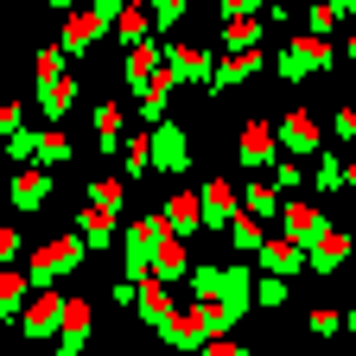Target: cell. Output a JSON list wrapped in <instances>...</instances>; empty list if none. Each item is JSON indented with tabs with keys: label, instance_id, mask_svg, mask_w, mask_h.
I'll use <instances>...</instances> for the list:
<instances>
[{
	"label": "cell",
	"instance_id": "obj_1",
	"mask_svg": "<svg viewBox=\"0 0 356 356\" xmlns=\"http://www.w3.org/2000/svg\"><path fill=\"white\" fill-rule=\"evenodd\" d=\"M83 254H89V248H83L76 229H70V236H51V242H38V248H32L26 280H32V286H58L64 274H76V267H83Z\"/></svg>",
	"mask_w": 356,
	"mask_h": 356
},
{
	"label": "cell",
	"instance_id": "obj_2",
	"mask_svg": "<svg viewBox=\"0 0 356 356\" xmlns=\"http://www.w3.org/2000/svg\"><path fill=\"white\" fill-rule=\"evenodd\" d=\"M147 165H153L159 178H185V172H191V134L178 127L172 115H165L159 127H147Z\"/></svg>",
	"mask_w": 356,
	"mask_h": 356
},
{
	"label": "cell",
	"instance_id": "obj_3",
	"mask_svg": "<svg viewBox=\"0 0 356 356\" xmlns=\"http://www.w3.org/2000/svg\"><path fill=\"white\" fill-rule=\"evenodd\" d=\"M274 70H280V83H305V76L337 70V51H331L325 38H312V32H293V44L274 58Z\"/></svg>",
	"mask_w": 356,
	"mask_h": 356
},
{
	"label": "cell",
	"instance_id": "obj_4",
	"mask_svg": "<svg viewBox=\"0 0 356 356\" xmlns=\"http://www.w3.org/2000/svg\"><path fill=\"white\" fill-rule=\"evenodd\" d=\"M159 242H165V222H159V210L121 229V267H127V280H134V286H140V280L153 274V248H159Z\"/></svg>",
	"mask_w": 356,
	"mask_h": 356
},
{
	"label": "cell",
	"instance_id": "obj_5",
	"mask_svg": "<svg viewBox=\"0 0 356 356\" xmlns=\"http://www.w3.org/2000/svg\"><path fill=\"white\" fill-rule=\"evenodd\" d=\"M58 325H64V293H58V286H32V299H26V312H19V337H26V343H51Z\"/></svg>",
	"mask_w": 356,
	"mask_h": 356
},
{
	"label": "cell",
	"instance_id": "obj_6",
	"mask_svg": "<svg viewBox=\"0 0 356 356\" xmlns=\"http://www.w3.org/2000/svg\"><path fill=\"white\" fill-rule=\"evenodd\" d=\"M191 305H204V299H222L229 286H248L254 274H248V261H229V267H216V261H191Z\"/></svg>",
	"mask_w": 356,
	"mask_h": 356
},
{
	"label": "cell",
	"instance_id": "obj_7",
	"mask_svg": "<svg viewBox=\"0 0 356 356\" xmlns=\"http://www.w3.org/2000/svg\"><path fill=\"white\" fill-rule=\"evenodd\" d=\"M197 210H204V236H216V229H229V222H236V210H242V191L229 185V178H204Z\"/></svg>",
	"mask_w": 356,
	"mask_h": 356
},
{
	"label": "cell",
	"instance_id": "obj_8",
	"mask_svg": "<svg viewBox=\"0 0 356 356\" xmlns=\"http://www.w3.org/2000/svg\"><path fill=\"white\" fill-rule=\"evenodd\" d=\"M274 140H280V153H305V159H312V153H325V127L312 121L305 108H286V115L274 121Z\"/></svg>",
	"mask_w": 356,
	"mask_h": 356
},
{
	"label": "cell",
	"instance_id": "obj_9",
	"mask_svg": "<svg viewBox=\"0 0 356 356\" xmlns=\"http://www.w3.org/2000/svg\"><path fill=\"white\" fill-rule=\"evenodd\" d=\"M350 248H356V242H350V229H331V222H325V229H318V236L305 242V267H312V274H325V280H331L337 267L350 261Z\"/></svg>",
	"mask_w": 356,
	"mask_h": 356
},
{
	"label": "cell",
	"instance_id": "obj_10",
	"mask_svg": "<svg viewBox=\"0 0 356 356\" xmlns=\"http://www.w3.org/2000/svg\"><path fill=\"white\" fill-rule=\"evenodd\" d=\"M210 64H216V51H204V44H185V38L165 44V70H172V83H204V89H210Z\"/></svg>",
	"mask_w": 356,
	"mask_h": 356
},
{
	"label": "cell",
	"instance_id": "obj_11",
	"mask_svg": "<svg viewBox=\"0 0 356 356\" xmlns=\"http://www.w3.org/2000/svg\"><path fill=\"white\" fill-rule=\"evenodd\" d=\"M236 159L248 165V172H267L280 159V140H274V121H248L242 134H236Z\"/></svg>",
	"mask_w": 356,
	"mask_h": 356
},
{
	"label": "cell",
	"instance_id": "obj_12",
	"mask_svg": "<svg viewBox=\"0 0 356 356\" xmlns=\"http://www.w3.org/2000/svg\"><path fill=\"white\" fill-rule=\"evenodd\" d=\"M159 343H165L172 356H197V350H204V325H197V312H191V305H172V312H165V325H159Z\"/></svg>",
	"mask_w": 356,
	"mask_h": 356
},
{
	"label": "cell",
	"instance_id": "obj_13",
	"mask_svg": "<svg viewBox=\"0 0 356 356\" xmlns=\"http://www.w3.org/2000/svg\"><path fill=\"white\" fill-rule=\"evenodd\" d=\"M89 331H96V305L89 299H64V325H58V356H83Z\"/></svg>",
	"mask_w": 356,
	"mask_h": 356
},
{
	"label": "cell",
	"instance_id": "obj_14",
	"mask_svg": "<svg viewBox=\"0 0 356 356\" xmlns=\"http://www.w3.org/2000/svg\"><path fill=\"white\" fill-rule=\"evenodd\" d=\"M159 222H165V236H178V242L204 236V210H197V191H172V197L159 204Z\"/></svg>",
	"mask_w": 356,
	"mask_h": 356
},
{
	"label": "cell",
	"instance_id": "obj_15",
	"mask_svg": "<svg viewBox=\"0 0 356 356\" xmlns=\"http://www.w3.org/2000/svg\"><path fill=\"white\" fill-rule=\"evenodd\" d=\"M254 267H261V274H274V280H293V274H305V248L286 242V236H267L254 248Z\"/></svg>",
	"mask_w": 356,
	"mask_h": 356
},
{
	"label": "cell",
	"instance_id": "obj_16",
	"mask_svg": "<svg viewBox=\"0 0 356 356\" xmlns=\"http://www.w3.org/2000/svg\"><path fill=\"white\" fill-rule=\"evenodd\" d=\"M7 204L13 210H44V204H51V172H44V165H19L13 172V185H7Z\"/></svg>",
	"mask_w": 356,
	"mask_h": 356
},
{
	"label": "cell",
	"instance_id": "obj_17",
	"mask_svg": "<svg viewBox=\"0 0 356 356\" xmlns=\"http://www.w3.org/2000/svg\"><path fill=\"white\" fill-rule=\"evenodd\" d=\"M318 229H325V210H318V204H305V197H280V236H286V242L305 248Z\"/></svg>",
	"mask_w": 356,
	"mask_h": 356
},
{
	"label": "cell",
	"instance_id": "obj_18",
	"mask_svg": "<svg viewBox=\"0 0 356 356\" xmlns=\"http://www.w3.org/2000/svg\"><path fill=\"white\" fill-rule=\"evenodd\" d=\"M261 51H222L216 64H210V96H222V89H236V83H248V76H261Z\"/></svg>",
	"mask_w": 356,
	"mask_h": 356
},
{
	"label": "cell",
	"instance_id": "obj_19",
	"mask_svg": "<svg viewBox=\"0 0 356 356\" xmlns=\"http://www.w3.org/2000/svg\"><path fill=\"white\" fill-rule=\"evenodd\" d=\"M165 64V44L159 38H147V44H127V58H121V76H127V89L140 96V89L153 83V70Z\"/></svg>",
	"mask_w": 356,
	"mask_h": 356
},
{
	"label": "cell",
	"instance_id": "obj_20",
	"mask_svg": "<svg viewBox=\"0 0 356 356\" xmlns=\"http://www.w3.org/2000/svg\"><path fill=\"white\" fill-rule=\"evenodd\" d=\"M76 89H83V83H76V70H64L58 83H38V96H32V102H38V115H44V121H64V115L76 108Z\"/></svg>",
	"mask_w": 356,
	"mask_h": 356
},
{
	"label": "cell",
	"instance_id": "obj_21",
	"mask_svg": "<svg viewBox=\"0 0 356 356\" xmlns=\"http://www.w3.org/2000/svg\"><path fill=\"white\" fill-rule=\"evenodd\" d=\"M26 299H32V280H26V267H0V325H19Z\"/></svg>",
	"mask_w": 356,
	"mask_h": 356
},
{
	"label": "cell",
	"instance_id": "obj_22",
	"mask_svg": "<svg viewBox=\"0 0 356 356\" xmlns=\"http://www.w3.org/2000/svg\"><path fill=\"white\" fill-rule=\"evenodd\" d=\"M58 44H64V58H89V44H102V26L89 19V7H76V13L64 19V38H58Z\"/></svg>",
	"mask_w": 356,
	"mask_h": 356
},
{
	"label": "cell",
	"instance_id": "obj_23",
	"mask_svg": "<svg viewBox=\"0 0 356 356\" xmlns=\"http://www.w3.org/2000/svg\"><path fill=\"white\" fill-rule=\"evenodd\" d=\"M134 305H140V325H153V331H159V325H165V312H172V286L147 274L140 286H134Z\"/></svg>",
	"mask_w": 356,
	"mask_h": 356
},
{
	"label": "cell",
	"instance_id": "obj_24",
	"mask_svg": "<svg viewBox=\"0 0 356 356\" xmlns=\"http://www.w3.org/2000/svg\"><path fill=\"white\" fill-rule=\"evenodd\" d=\"M185 274H191V248L178 242V236H165V242L153 248V280L172 286V280H185Z\"/></svg>",
	"mask_w": 356,
	"mask_h": 356
},
{
	"label": "cell",
	"instance_id": "obj_25",
	"mask_svg": "<svg viewBox=\"0 0 356 356\" xmlns=\"http://www.w3.org/2000/svg\"><path fill=\"white\" fill-rule=\"evenodd\" d=\"M76 236H83V248H108V242H115V216L96 210V204H83V210H76Z\"/></svg>",
	"mask_w": 356,
	"mask_h": 356
},
{
	"label": "cell",
	"instance_id": "obj_26",
	"mask_svg": "<svg viewBox=\"0 0 356 356\" xmlns=\"http://www.w3.org/2000/svg\"><path fill=\"white\" fill-rule=\"evenodd\" d=\"M312 191L318 197H331V191H343V153H312Z\"/></svg>",
	"mask_w": 356,
	"mask_h": 356
},
{
	"label": "cell",
	"instance_id": "obj_27",
	"mask_svg": "<svg viewBox=\"0 0 356 356\" xmlns=\"http://www.w3.org/2000/svg\"><path fill=\"white\" fill-rule=\"evenodd\" d=\"M267 44V19H229L222 26V51H261Z\"/></svg>",
	"mask_w": 356,
	"mask_h": 356
},
{
	"label": "cell",
	"instance_id": "obj_28",
	"mask_svg": "<svg viewBox=\"0 0 356 356\" xmlns=\"http://www.w3.org/2000/svg\"><path fill=\"white\" fill-rule=\"evenodd\" d=\"M222 236H229V248H236V254H254V248L267 242L261 216H248V210H236V222H229V229H222Z\"/></svg>",
	"mask_w": 356,
	"mask_h": 356
},
{
	"label": "cell",
	"instance_id": "obj_29",
	"mask_svg": "<svg viewBox=\"0 0 356 356\" xmlns=\"http://www.w3.org/2000/svg\"><path fill=\"white\" fill-rule=\"evenodd\" d=\"M121 127H127L121 102H96V140H102V153H121Z\"/></svg>",
	"mask_w": 356,
	"mask_h": 356
},
{
	"label": "cell",
	"instance_id": "obj_30",
	"mask_svg": "<svg viewBox=\"0 0 356 356\" xmlns=\"http://www.w3.org/2000/svg\"><path fill=\"white\" fill-rule=\"evenodd\" d=\"M153 165H147V127L140 134H127L121 140V185H134V178H147Z\"/></svg>",
	"mask_w": 356,
	"mask_h": 356
},
{
	"label": "cell",
	"instance_id": "obj_31",
	"mask_svg": "<svg viewBox=\"0 0 356 356\" xmlns=\"http://www.w3.org/2000/svg\"><path fill=\"white\" fill-rule=\"evenodd\" d=\"M64 70H70V58H64V44H58V38L32 51V83H58Z\"/></svg>",
	"mask_w": 356,
	"mask_h": 356
},
{
	"label": "cell",
	"instance_id": "obj_32",
	"mask_svg": "<svg viewBox=\"0 0 356 356\" xmlns=\"http://www.w3.org/2000/svg\"><path fill=\"white\" fill-rule=\"evenodd\" d=\"M242 210L267 222V216H274V210H280V191H274V185H267V178H248V185H242Z\"/></svg>",
	"mask_w": 356,
	"mask_h": 356
},
{
	"label": "cell",
	"instance_id": "obj_33",
	"mask_svg": "<svg viewBox=\"0 0 356 356\" xmlns=\"http://www.w3.org/2000/svg\"><path fill=\"white\" fill-rule=\"evenodd\" d=\"M115 38H121V51H127V44H147V38H153V19H147V7H121V19H115Z\"/></svg>",
	"mask_w": 356,
	"mask_h": 356
},
{
	"label": "cell",
	"instance_id": "obj_34",
	"mask_svg": "<svg viewBox=\"0 0 356 356\" xmlns=\"http://www.w3.org/2000/svg\"><path fill=\"white\" fill-rule=\"evenodd\" d=\"M191 13V0H147V19H153V38L178 32V19Z\"/></svg>",
	"mask_w": 356,
	"mask_h": 356
},
{
	"label": "cell",
	"instance_id": "obj_35",
	"mask_svg": "<svg viewBox=\"0 0 356 356\" xmlns=\"http://www.w3.org/2000/svg\"><path fill=\"white\" fill-rule=\"evenodd\" d=\"M89 204H96V210H108V216H121V204H127L121 172H115V178H89Z\"/></svg>",
	"mask_w": 356,
	"mask_h": 356
},
{
	"label": "cell",
	"instance_id": "obj_36",
	"mask_svg": "<svg viewBox=\"0 0 356 356\" xmlns=\"http://www.w3.org/2000/svg\"><path fill=\"white\" fill-rule=\"evenodd\" d=\"M267 185H274V191H280V197H293V191H299V185H305V165H299V159H286V153H280V159H274V165H267Z\"/></svg>",
	"mask_w": 356,
	"mask_h": 356
},
{
	"label": "cell",
	"instance_id": "obj_37",
	"mask_svg": "<svg viewBox=\"0 0 356 356\" xmlns=\"http://www.w3.org/2000/svg\"><path fill=\"white\" fill-rule=\"evenodd\" d=\"M70 153H76V147H70V134H58V127H44V134H38V165H44V172L64 165Z\"/></svg>",
	"mask_w": 356,
	"mask_h": 356
},
{
	"label": "cell",
	"instance_id": "obj_38",
	"mask_svg": "<svg viewBox=\"0 0 356 356\" xmlns=\"http://www.w3.org/2000/svg\"><path fill=\"white\" fill-rule=\"evenodd\" d=\"M0 153H7L13 165H38V134H26V127L7 134V140H0Z\"/></svg>",
	"mask_w": 356,
	"mask_h": 356
},
{
	"label": "cell",
	"instance_id": "obj_39",
	"mask_svg": "<svg viewBox=\"0 0 356 356\" xmlns=\"http://www.w3.org/2000/svg\"><path fill=\"white\" fill-rule=\"evenodd\" d=\"M305 331H312V337H337V331H343V312H337V305H312V312H305Z\"/></svg>",
	"mask_w": 356,
	"mask_h": 356
},
{
	"label": "cell",
	"instance_id": "obj_40",
	"mask_svg": "<svg viewBox=\"0 0 356 356\" xmlns=\"http://www.w3.org/2000/svg\"><path fill=\"white\" fill-rule=\"evenodd\" d=\"M337 19H343V13L331 7V0H312V7H305V32H312V38H325Z\"/></svg>",
	"mask_w": 356,
	"mask_h": 356
},
{
	"label": "cell",
	"instance_id": "obj_41",
	"mask_svg": "<svg viewBox=\"0 0 356 356\" xmlns=\"http://www.w3.org/2000/svg\"><path fill=\"white\" fill-rule=\"evenodd\" d=\"M19 248H26V236L13 222H0V267H19Z\"/></svg>",
	"mask_w": 356,
	"mask_h": 356
},
{
	"label": "cell",
	"instance_id": "obj_42",
	"mask_svg": "<svg viewBox=\"0 0 356 356\" xmlns=\"http://www.w3.org/2000/svg\"><path fill=\"white\" fill-rule=\"evenodd\" d=\"M331 134H337V140H356V102H337V115H331Z\"/></svg>",
	"mask_w": 356,
	"mask_h": 356
},
{
	"label": "cell",
	"instance_id": "obj_43",
	"mask_svg": "<svg viewBox=\"0 0 356 356\" xmlns=\"http://www.w3.org/2000/svg\"><path fill=\"white\" fill-rule=\"evenodd\" d=\"M197 356H254V350H248V343H236V337H210Z\"/></svg>",
	"mask_w": 356,
	"mask_h": 356
},
{
	"label": "cell",
	"instance_id": "obj_44",
	"mask_svg": "<svg viewBox=\"0 0 356 356\" xmlns=\"http://www.w3.org/2000/svg\"><path fill=\"white\" fill-rule=\"evenodd\" d=\"M254 299H261V305H286V280H274V274H267V280L254 286Z\"/></svg>",
	"mask_w": 356,
	"mask_h": 356
},
{
	"label": "cell",
	"instance_id": "obj_45",
	"mask_svg": "<svg viewBox=\"0 0 356 356\" xmlns=\"http://www.w3.org/2000/svg\"><path fill=\"white\" fill-rule=\"evenodd\" d=\"M7 134H19V102H0V140Z\"/></svg>",
	"mask_w": 356,
	"mask_h": 356
},
{
	"label": "cell",
	"instance_id": "obj_46",
	"mask_svg": "<svg viewBox=\"0 0 356 356\" xmlns=\"http://www.w3.org/2000/svg\"><path fill=\"white\" fill-rule=\"evenodd\" d=\"M343 191L356 197V159H343Z\"/></svg>",
	"mask_w": 356,
	"mask_h": 356
},
{
	"label": "cell",
	"instance_id": "obj_47",
	"mask_svg": "<svg viewBox=\"0 0 356 356\" xmlns=\"http://www.w3.org/2000/svg\"><path fill=\"white\" fill-rule=\"evenodd\" d=\"M44 7H51V13H76V0H44Z\"/></svg>",
	"mask_w": 356,
	"mask_h": 356
},
{
	"label": "cell",
	"instance_id": "obj_48",
	"mask_svg": "<svg viewBox=\"0 0 356 356\" xmlns=\"http://www.w3.org/2000/svg\"><path fill=\"white\" fill-rule=\"evenodd\" d=\"M343 58H350V64H356V32H350V38H343Z\"/></svg>",
	"mask_w": 356,
	"mask_h": 356
},
{
	"label": "cell",
	"instance_id": "obj_49",
	"mask_svg": "<svg viewBox=\"0 0 356 356\" xmlns=\"http://www.w3.org/2000/svg\"><path fill=\"white\" fill-rule=\"evenodd\" d=\"M343 331H356V305H350V312H343Z\"/></svg>",
	"mask_w": 356,
	"mask_h": 356
},
{
	"label": "cell",
	"instance_id": "obj_50",
	"mask_svg": "<svg viewBox=\"0 0 356 356\" xmlns=\"http://www.w3.org/2000/svg\"><path fill=\"white\" fill-rule=\"evenodd\" d=\"M121 7H147V0H121Z\"/></svg>",
	"mask_w": 356,
	"mask_h": 356
},
{
	"label": "cell",
	"instance_id": "obj_51",
	"mask_svg": "<svg viewBox=\"0 0 356 356\" xmlns=\"http://www.w3.org/2000/svg\"><path fill=\"white\" fill-rule=\"evenodd\" d=\"M350 242H356V222H350Z\"/></svg>",
	"mask_w": 356,
	"mask_h": 356
},
{
	"label": "cell",
	"instance_id": "obj_52",
	"mask_svg": "<svg viewBox=\"0 0 356 356\" xmlns=\"http://www.w3.org/2000/svg\"><path fill=\"white\" fill-rule=\"evenodd\" d=\"M0 356H19V350H0Z\"/></svg>",
	"mask_w": 356,
	"mask_h": 356
},
{
	"label": "cell",
	"instance_id": "obj_53",
	"mask_svg": "<svg viewBox=\"0 0 356 356\" xmlns=\"http://www.w3.org/2000/svg\"><path fill=\"white\" fill-rule=\"evenodd\" d=\"M0 204H7V191H0Z\"/></svg>",
	"mask_w": 356,
	"mask_h": 356
}]
</instances>
